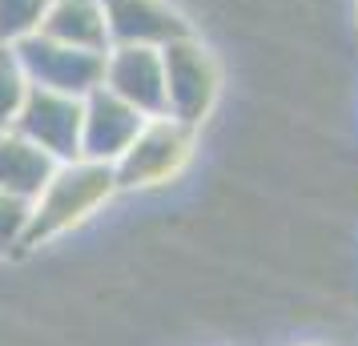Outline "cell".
I'll return each instance as SVG.
<instances>
[{"label":"cell","mask_w":358,"mask_h":346,"mask_svg":"<svg viewBox=\"0 0 358 346\" xmlns=\"http://www.w3.org/2000/svg\"><path fill=\"white\" fill-rule=\"evenodd\" d=\"M117 194H121L117 189V169L109 161H93V157L57 161L52 178L45 182V189L33 198L24 250L49 246L57 238L89 226Z\"/></svg>","instance_id":"1"},{"label":"cell","mask_w":358,"mask_h":346,"mask_svg":"<svg viewBox=\"0 0 358 346\" xmlns=\"http://www.w3.org/2000/svg\"><path fill=\"white\" fill-rule=\"evenodd\" d=\"M197 157V125L173 113L145 117L129 149L113 161L121 194H153L181 182V173Z\"/></svg>","instance_id":"2"},{"label":"cell","mask_w":358,"mask_h":346,"mask_svg":"<svg viewBox=\"0 0 358 346\" xmlns=\"http://www.w3.org/2000/svg\"><path fill=\"white\" fill-rule=\"evenodd\" d=\"M165 65V113L181 117L201 129V121L213 113L222 97V61L210 45H201L194 33L162 45Z\"/></svg>","instance_id":"3"},{"label":"cell","mask_w":358,"mask_h":346,"mask_svg":"<svg viewBox=\"0 0 358 346\" xmlns=\"http://www.w3.org/2000/svg\"><path fill=\"white\" fill-rule=\"evenodd\" d=\"M13 49H17L24 73H29V85H41V89H57V93L85 97V93H93L101 85V77H105V52L77 49V45L52 41V36H45V33L24 36Z\"/></svg>","instance_id":"4"},{"label":"cell","mask_w":358,"mask_h":346,"mask_svg":"<svg viewBox=\"0 0 358 346\" xmlns=\"http://www.w3.org/2000/svg\"><path fill=\"white\" fill-rule=\"evenodd\" d=\"M81 113L85 97L29 85V97L20 105L13 129H20L57 161H73V157H81Z\"/></svg>","instance_id":"5"},{"label":"cell","mask_w":358,"mask_h":346,"mask_svg":"<svg viewBox=\"0 0 358 346\" xmlns=\"http://www.w3.org/2000/svg\"><path fill=\"white\" fill-rule=\"evenodd\" d=\"M101 85L129 101L137 113H165V65L162 49L153 45H109L105 49V77Z\"/></svg>","instance_id":"6"},{"label":"cell","mask_w":358,"mask_h":346,"mask_svg":"<svg viewBox=\"0 0 358 346\" xmlns=\"http://www.w3.org/2000/svg\"><path fill=\"white\" fill-rule=\"evenodd\" d=\"M145 113H137L129 101H121L109 93L105 85H97L93 93H85V113H81V157L113 165L129 141L137 137Z\"/></svg>","instance_id":"7"},{"label":"cell","mask_w":358,"mask_h":346,"mask_svg":"<svg viewBox=\"0 0 358 346\" xmlns=\"http://www.w3.org/2000/svg\"><path fill=\"white\" fill-rule=\"evenodd\" d=\"M109 45H153L162 49L178 36L194 33L189 20L181 17L169 0H101Z\"/></svg>","instance_id":"8"},{"label":"cell","mask_w":358,"mask_h":346,"mask_svg":"<svg viewBox=\"0 0 358 346\" xmlns=\"http://www.w3.org/2000/svg\"><path fill=\"white\" fill-rule=\"evenodd\" d=\"M52 169H57V157H49L36 141H29L13 125L0 129V189L33 201L52 178Z\"/></svg>","instance_id":"9"},{"label":"cell","mask_w":358,"mask_h":346,"mask_svg":"<svg viewBox=\"0 0 358 346\" xmlns=\"http://www.w3.org/2000/svg\"><path fill=\"white\" fill-rule=\"evenodd\" d=\"M36 33L77 45V49H93V52L109 49V24H105V4L101 0H49Z\"/></svg>","instance_id":"10"},{"label":"cell","mask_w":358,"mask_h":346,"mask_svg":"<svg viewBox=\"0 0 358 346\" xmlns=\"http://www.w3.org/2000/svg\"><path fill=\"white\" fill-rule=\"evenodd\" d=\"M24 97H29V73L13 45H0V129L17 121Z\"/></svg>","instance_id":"11"},{"label":"cell","mask_w":358,"mask_h":346,"mask_svg":"<svg viewBox=\"0 0 358 346\" xmlns=\"http://www.w3.org/2000/svg\"><path fill=\"white\" fill-rule=\"evenodd\" d=\"M49 0H0V45H17L33 36L45 20Z\"/></svg>","instance_id":"12"},{"label":"cell","mask_w":358,"mask_h":346,"mask_svg":"<svg viewBox=\"0 0 358 346\" xmlns=\"http://www.w3.org/2000/svg\"><path fill=\"white\" fill-rule=\"evenodd\" d=\"M29 210L33 201L17 198L8 189H0V258L24 250V233H29Z\"/></svg>","instance_id":"13"},{"label":"cell","mask_w":358,"mask_h":346,"mask_svg":"<svg viewBox=\"0 0 358 346\" xmlns=\"http://www.w3.org/2000/svg\"><path fill=\"white\" fill-rule=\"evenodd\" d=\"M286 346H334V343H326V338L314 334V338H294V343H286Z\"/></svg>","instance_id":"14"}]
</instances>
